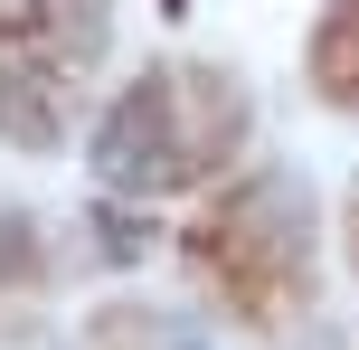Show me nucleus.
Instances as JSON below:
<instances>
[{"label": "nucleus", "mask_w": 359, "mask_h": 350, "mask_svg": "<svg viewBox=\"0 0 359 350\" xmlns=\"http://www.w3.org/2000/svg\"><path fill=\"white\" fill-rule=\"evenodd\" d=\"M189 275L227 294L246 322H293L312 294V208L293 170H255L227 199L198 208L189 227Z\"/></svg>", "instance_id": "1"}, {"label": "nucleus", "mask_w": 359, "mask_h": 350, "mask_svg": "<svg viewBox=\"0 0 359 350\" xmlns=\"http://www.w3.org/2000/svg\"><path fill=\"white\" fill-rule=\"evenodd\" d=\"M95 48H104V10L95 0H19L0 19V133L19 152L67 142Z\"/></svg>", "instance_id": "2"}, {"label": "nucleus", "mask_w": 359, "mask_h": 350, "mask_svg": "<svg viewBox=\"0 0 359 350\" xmlns=\"http://www.w3.org/2000/svg\"><path fill=\"white\" fill-rule=\"evenodd\" d=\"M104 180L114 189H170L189 180V142H180V67H151L123 86V105L104 114Z\"/></svg>", "instance_id": "3"}, {"label": "nucleus", "mask_w": 359, "mask_h": 350, "mask_svg": "<svg viewBox=\"0 0 359 350\" xmlns=\"http://www.w3.org/2000/svg\"><path fill=\"white\" fill-rule=\"evenodd\" d=\"M312 86H322V105L359 114V10H331L312 29Z\"/></svg>", "instance_id": "4"}, {"label": "nucleus", "mask_w": 359, "mask_h": 350, "mask_svg": "<svg viewBox=\"0 0 359 350\" xmlns=\"http://www.w3.org/2000/svg\"><path fill=\"white\" fill-rule=\"evenodd\" d=\"M95 350H189L180 322H151V313H104L95 322Z\"/></svg>", "instance_id": "5"}, {"label": "nucleus", "mask_w": 359, "mask_h": 350, "mask_svg": "<svg viewBox=\"0 0 359 350\" xmlns=\"http://www.w3.org/2000/svg\"><path fill=\"white\" fill-rule=\"evenodd\" d=\"M350 265H359V189H350Z\"/></svg>", "instance_id": "6"}, {"label": "nucleus", "mask_w": 359, "mask_h": 350, "mask_svg": "<svg viewBox=\"0 0 359 350\" xmlns=\"http://www.w3.org/2000/svg\"><path fill=\"white\" fill-rule=\"evenodd\" d=\"M161 10H189V0H161Z\"/></svg>", "instance_id": "7"}, {"label": "nucleus", "mask_w": 359, "mask_h": 350, "mask_svg": "<svg viewBox=\"0 0 359 350\" xmlns=\"http://www.w3.org/2000/svg\"><path fill=\"white\" fill-rule=\"evenodd\" d=\"M341 10H359V0H341Z\"/></svg>", "instance_id": "8"}]
</instances>
